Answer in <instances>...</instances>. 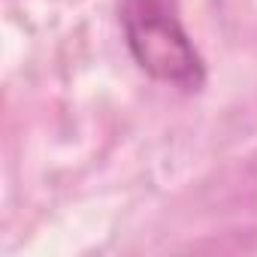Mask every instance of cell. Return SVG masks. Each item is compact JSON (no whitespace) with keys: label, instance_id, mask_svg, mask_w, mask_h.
<instances>
[{"label":"cell","instance_id":"1","mask_svg":"<svg viewBox=\"0 0 257 257\" xmlns=\"http://www.w3.org/2000/svg\"><path fill=\"white\" fill-rule=\"evenodd\" d=\"M118 22L134 64L155 82L182 94L206 85V61L188 37L176 0H121Z\"/></svg>","mask_w":257,"mask_h":257}]
</instances>
